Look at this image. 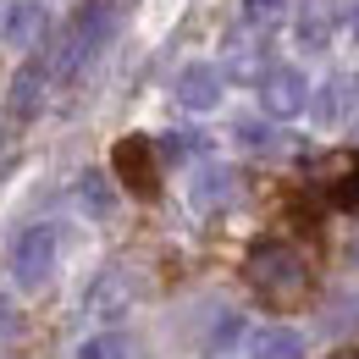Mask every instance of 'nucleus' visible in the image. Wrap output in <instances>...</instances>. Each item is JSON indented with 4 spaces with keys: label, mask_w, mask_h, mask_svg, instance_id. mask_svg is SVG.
<instances>
[{
    "label": "nucleus",
    "mask_w": 359,
    "mask_h": 359,
    "mask_svg": "<svg viewBox=\"0 0 359 359\" xmlns=\"http://www.w3.org/2000/svg\"><path fill=\"white\" fill-rule=\"evenodd\" d=\"M243 271H249V282L266 293L271 304H287V299H299V293L310 287V266H304L287 243H276V238L255 243L249 260H243Z\"/></svg>",
    "instance_id": "1"
},
{
    "label": "nucleus",
    "mask_w": 359,
    "mask_h": 359,
    "mask_svg": "<svg viewBox=\"0 0 359 359\" xmlns=\"http://www.w3.org/2000/svg\"><path fill=\"white\" fill-rule=\"evenodd\" d=\"M111 28H116V0H83L78 17L67 22V39H61V55H55V72H61V78L83 72L94 55L105 50Z\"/></svg>",
    "instance_id": "2"
},
{
    "label": "nucleus",
    "mask_w": 359,
    "mask_h": 359,
    "mask_svg": "<svg viewBox=\"0 0 359 359\" xmlns=\"http://www.w3.org/2000/svg\"><path fill=\"white\" fill-rule=\"evenodd\" d=\"M55 260H61V226H50V222L28 226L11 243V282L22 293H39L50 276H55Z\"/></svg>",
    "instance_id": "3"
},
{
    "label": "nucleus",
    "mask_w": 359,
    "mask_h": 359,
    "mask_svg": "<svg viewBox=\"0 0 359 359\" xmlns=\"http://www.w3.org/2000/svg\"><path fill=\"white\" fill-rule=\"evenodd\" d=\"M260 105H266V116H276V122L304 116L310 111V78L299 67H271L266 78H260Z\"/></svg>",
    "instance_id": "4"
},
{
    "label": "nucleus",
    "mask_w": 359,
    "mask_h": 359,
    "mask_svg": "<svg viewBox=\"0 0 359 359\" xmlns=\"http://www.w3.org/2000/svg\"><path fill=\"white\" fill-rule=\"evenodd\" d=\"M222 72L210 67V61H188L177 72V105L182 111H216L222 105Z\"/></svg>",
    "instance_id": "5"
},
{
    "label": "nucleus",
    "mask_w": 359,
    "mask_h": 359,
    "mask_svg": "<svg viewBox=\"0 0 359 359\" xmlns=\"http://www.w3.org/2000/svg\"><path fill=\"white\" fill-rule=\"evenodd\" d=\"M0 34H6L11 50L39 45V39H45V6H39V0H11L6 17H0Z\"/></svg>",
    "instance_id": "6"
},
{
    "label": "nucleus",
    "mask_w": 359,
    "mask_h": 359,
    "mask_svg": "<svg viewBox=\"0 0 359 359\" xmlns=\"http://www.w3.org/2000/svg\"><path fill=\"white\" fill-rule=\"evenodd\" d=\"M354 94H359V83L348 78V72H337V78H326V89L320 94H310V105H315V122L320 128H337L348 111H354Z\"/></svg>",
    "instance_id": "7"
},
{
    "label": "nucleus",
    "mask_w": 359,
    "mask_h": 359,
    "mask_svg": "<svg viewBox=\"0 0 359 359\" xmlns=\"http://www.w3.org/2000/svg\"><path fill=\"white\" fill-rule=\"evenodd\" d=\"M243 348L249 359H304V337L293 326H255Z\"/></svg>",
    "instance_id": "8"
},
{
    "label": "nucleus",
    "mask_w": 359,
    "mask_h": 359,
    "mask_svg": "<svg viewBox=\"0 0 359 359\" xmlns=\"http://www.w3.org/2000/svg\"><path fill=\"white\" fill-rule=\"evenodd\" d=\"M45 83H50V67H39V61L17 67V78H11V94H6L11 116H34V111H39V100H45Z\"/></svg>",
    "instance_id": "9"
},
{
    "label": "nucleus",
    "mask_w": 359,
    "mask_h": 359,
    "mask_svg": "<svg viewBox=\"0 0 359 359\" xmlns=\"http://www.w3.org/2000/svg\"><path fill=\"white\" fill-rule=\"evenodd\" d=\"M194 205L199 210H222L232 205V194H238V177H232V166H205V172H194Z\"/></svg>",
    "instance_id": "10"
},
{
    "label": "nucleus",
    "mask_w": 359,
    "mask_h": 359,
    "mask_svg": "<svg viewBox=\"0 0 359 359\" xmlns=\"http://www.w3.org/2000/svg\"><path fill=\"white\" fill-rule=\"evenodd\" d=\"M149 155H155V149H149L144 138H128V144L116 149V172L128 177V188H133V194H155V172H149Z\"/></svg>",
    "instance_id": "11"
},
{
    "label": "nucleus",
    "mask_w": 359,
    "mask_h": 359,
    "mask_svg": "<svg viewBox=\"0 0 359 359\" xmlns=\"http://www.w3.org/2000/svg\"><path fill=\"white\" fill-rule=\"evenodd\" d=\"M78 205H83L89 216H111V210H116L111 177H105V172H83V177H78Z\"/></svg>",
    "instance_id": "12"
},
{
    "label": "nucleus",
    "mask_w": 359,
    "mask_h": 359,
    "mask_svg": "<svg viewBox=\"0 0 359 359\" xmlns=\"http://www.w3.org/2000/svg\"><path fill=\"white\" fill-rule=\"evenodd\" d=\"M72 359H133V348H128L122 332H100V337H89V343H78Z\"/></svg>",
    "instance_id": "13"
},
{
    "label": "nucleus",
    "mask_w": 359,
    "mask_h": 359,
    "mask_svg": "<svg viewBox=\"0 0 359 359\" xmlns=\"http://www.w3.org/2000/svg\"><path fill=\"white\" fill-rule=\"evenodd\" d=\"M332 166H337L332 199H337V205H359V155H343V161H332Z\"/></svg>",
    "instance_id": "14"
},
{
    "label": "nucleus",
    "mask_w": 359,
    "mask_h": 359,
    "mask_svg": "<svg viewBox=\"0 0 359 359\" xmlns=\"http://www.w3.org/2000/svg\"><path fill=\"white\" fill-rule=\"evenodd\" d=\"M232 138H238L243 149H271V144H276V133H271V122H260V116H243V122L232 128Z\"/></svg>",
    "instance_id": "15"
},
{
    "label": "nucleus",
    "mask_w": 359,
    "mask_h": 359,
    "mask_svg": "<svg viewBox=\"0 0 359 359\" xmlns=\"http://www.w3.org/2000/svg\"><path fill=\"white\" fill-rule=\"evenodd\" d=\"M287 11V0H243V22H276Z\"/></svg>",
    "instance_id": "16"
},
{
    "label": "nucleus",
    "mask_w": 359,
    "mask_h": 359,
    "mask_svg": "<svg viewBox=\"0 0 359 359\" xmlns=\"http://www.w3.org/2000/svg\"><path fill=\"white\" fill-rule=\"evenodd\" d=\"M354 39H359V6H354Z\"/></svg>",
    "instance_id": "17"
},
{
    "label": "nucleus",
    "mask_w": 359,
    "mask_h": 359,
    "mask_svg": "<svg viewBox=\"0 0 359 359\" xmlns=\"http://www.w3.org/2000/svg\"><path fill=\"white\" fill-rule=\"evenodd\" d=\"M337 359H359V354H337Z\"/></svg>",
    "instance_id": "18"
}]
</instances>
